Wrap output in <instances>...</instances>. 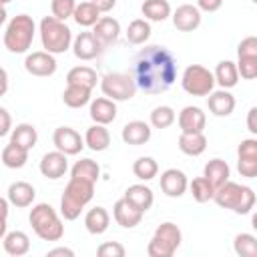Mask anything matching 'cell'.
Wrapping results in <instances>:
<instances>
[{
	"instance_id": "5",
	"label": "cell",
	"mask_w": 257,
	"mask_h": 257,
	"mask_svg": "<svg viewBox=\"0 0 257 257\" xmlns=\"http://www.w3.org/2000/svg\"><path fill=\"white\" fill-rule=\"evenodd\" d=\"M34 32H36V24L32 20V16L28 14H18L14 16L4 32V46L8 52L12 54H24L28 52V48L32 46L34 40Z\"/></svg>"
},
{
	"instance_id": "27",
	"label": "cell",
	"mask_w": 257,
	"mask_h": 257,
	"mask_svg": "<svg viewBox=\"0 0 257 257\" xmlns=\"http://www.w3.org/2000/svg\"><path fill=\"white\" fill-rule=\"evenodd\" d=\"M110 225V215L104 207H92L84 215V227L90 235H102Z\"/></svg>"
},
{
	"instance_id": "26",
	"label": "cell",
	"mask_w": 257,
	"mask_h": 257,
	"mask_svg": "<svg viewBox=\"0 0 257 257\" xmlns=\"http://www.w3.org/2000/svg\"><path fill=\"white\" fill-rule=\"evenodd\" d=\"M4 251L12 257H22L30 251V237L24 231H10L2 237Z\"/></svg>"
},
{
	"instance_id": "3",
	"label": "cell",
	"mask_w": 257,
	"mask_h": 257,
	"mask_svg": "<svg viewBox=\"0 0 257 257\" xmlns=\"http://www.w3.org/2000/svg\"><path fill=\"white\" fill-rule=\"evenodd\" d=\"M94 197V183L70 177L68 185L64 187L62 199H60V215L66 221H74L80 217L82 209L92 201Z\"/></svg>"
},
{
	"instance_id": "16",
	"label": "cell",
	"mask_w": 257,
	"mask_h": 257,
	"mask_svg": "<svg viewBox=\"0 0 257 257\" xmlns=\"http://www.w3.org/2000/svg\"><path fill=\"white\" fill-rule=\"evenodd\" d=\"M143 211L141 209H137L128 199H118L116 203H114V207H112V217H114V221L122 227V229H133V227H137L141 221H143Z\"/></svg>"
},
{
	"instance_id": "1",
	"label": "cell",
	"mask_w": 257,
	"mask_h": 257,
	"mask_svg": "<svg viewBox=\"0 0 257 257\" xmlns=\"http://www.w3.org/2000/svg\"><path fill=\"white\" fill-rule=\"evenodd\" d=\"M133 80L147 94H161L177 80V60L165 46L151 44L137 52L133 60Z\"/></svg>"
},
{
	"instance_id": "9",
	"label": "cell",
	"mask_w": 257,
	"mask_h": 257,
	"mask_svg": "<svg viewBox=\"0 0 257 257\" xmlns=\"http://www.w3.org/2000/svg\"><path fill=\"white\" fill-rule=\"evenodd\" d=\"M100 90L106 98L114 102L131 100L137 92V84L131 74L126 72H108L100 78Z\"/></svg>"
},
{
	"instance_id": "44",
	"label": "cell",
	"mask_w": 257,
	"mask_h": 257,
	"mask_svg": "<svg viewBox=\"0 0 257 257\" xmlns=\"http://www.w3.org/2000/svg\"><path fill=\"white\" fill-rule=\"evenodd\" d=\"M124 253H126V249L118 241H106V243L98 245V249H96L98 257H124Z\"/></svg>"
},
{
	"instance_id": "10",
	"label": "cell",
	"mask_w": 257,
	"mask_h": 257,
	"mask_svg": "<svg viewBox=\"0 0 257 257\" xmlns=\"http://www.w3.org/2000/svg\"><path fill=\"white\" fill-rule=\"evenodd\" d=\"M52 145L56 147V151L70 157V155H78L84 149V139L80 137V133H76L70 126H58L52 133Z\"/></svg>"
},
{
	"instance_id": "12",
	"label": "cell",
	"mask_w": 257,
	"mask_h": 257,
	"mask_svg": "<svg viewBox=\"0 0 257 257\" xmlns=\"http://www.w3.org/2000/svg\"><path fill=\"white\" fill-rule=\"evenodd\" d=\"M173 24L177 30L181 32H193L201 26V10L195 4H181L177 6V10L171 14Z\"/></svg>"
},
{
	"instance_id": "20",
	"label": "cell",
	"mask_w": 257,
	"mask_h": 257,
	"mask_svg": "<svg viewBox=\"0 0 257 257\" xmlns=\"http://www.w3.org/2000/svg\"><path fill=\"white\" fill-rule=\"evenodd\" d=\"M88 114L96 124H104L106 126L116 118V102L106 98V96H98V98L90 100Z\"/></svg>"
},
{
	"instance_id": "2",
	"label": "cell",
	"mask_w": 257,
	"mask_h": 257,
	"mask_svg": "<svg viewBox=\"0 0 257 257\" xmlns=\"http://www.w3.org/2000/svg\"><path fill=\"white\" fill-rule=\"evenodd\" d=\"M213 201L221 209H229L237 215H247L255 207V191L247 185H239L229 179L215 189Z\"/></svg>"
},
{
	"instance_id": "8",
	"label": "cell",
	"mask_w": 257,
	"mask_h": 257,
	"mask_svg": "<svg viewBox=\"0 0 257 257\" xmlns=\"http://www.w3.org/2000/svg\"><path fill=\"white\" fill-rule=\"evenodd\" d=\"M181 86L191 96H207L215 88V76L203 64H189L183 70Z\"/></svg>"
},
{
	"instance_id": "21",
	"label": "cell",
	"mask_w": 257,
	"mask_h": 257,
	"mask_svg": "<svg viewBox=\"0 0 257 257\" xmlns=\"http://www.w3.org/2000/svg\"><path fill=\"white\" fill-rule=\"evenodd\" d=\"M92 28H94L92 34L98 38V42H100L102 46L114 44V42L118 40V36H120V24H118V20L112 18V16H100Z\"/></svg>"
},
{
	"instance_id": "53",
	"label": "cell",
	"mask_w": 257,
	"mask_h": 257,
	"mask_svg": "<svg viewBox=\"0 0 257 257\" xmlns=\"http://www.w3.org/2000/svg\"><path fill=\"white\" fill-rule=\"evenodd\" d=\"M8 92V72L6 68L0 66V96H4Z\"/></svg>"
},
{
	"instance_id": "7",
	"label": "cell",
	"mask_w": 257,
	"mask_h": 257,
	"mask_svg": "<svg viewBox=\"0 0 257 257\" xmlns=\"http://www.w3.org/2000/svg\"><path fill=\"white\" fill-rule=\"evenodd\" d=\"M181 241H183L181 229L175 223L165 221L155 229V235L151 237L147 245V255L149 257H173L175 251L181 247Z\"/></svg>"
},
{
	"instance_id": "49",
	"label": "cell",
	"mask_w": 257,
	"mask_h": 257,
	"mask_svg": "<svg viewBox=\"0 0 257 257\" xmlns=\"http://www.w3.org/2000/svg\"><path fill=\"white\" fill-rule=\"evenodd\" d=\"M201 12H217L223 6V0H197L195 4Z\"/></svg>"
},
{
	"instance_id": "39",
	"label": "cell",
	"mask_w": 257,
	"mask_h": 257,
	"mask_svg": "<svg viewBox=\"0 0 257 257\" xmlns=\"http://www.w3.org/2000/svg\"><path fill=\"white\" fill-rule=\"evenodd\" d=\"M133 173L137 179L141 181H151L159 175V165L153 157H139L135 163H133Z\"/></svg>"
},
{
	"instance_id": "57",
	"label": "cell",
	"mask_w": 257,
	"mask_h": 257,
	"mask_svg": "<svg viewBox=\"0 0 257 257\" xmlns=\"http://www.w3.org/2000/svg\"><path fill=\"white\" fill-rule=\"evenodd\" d=\"M8 2H12V0H0V6H6Z\"/></svg>"
},
{
	"instance_id": "43",
	"label": "cell",
	"mask_w": 257,
	"mask_h": 257,
	"mask_svg": "<svg viewBox=\"0 0 257 257\" xmlns=\"http://www.w3.org/2000/svg\"><path fill=\"white\" fill-rule=\"evenodd\" d=\"M76 8V0H52L50 2V10H52V16L58 18V20H66L72 16Z\"/></svg>"
},
{
	"instance_id": "54",
	"label": "cell",
	"mask_w": 257,
	"mask_h": 257,
	"mask_svg": "<svg viewBox=\"0 0 257 257\" xmlns=\"http://www.w3.org/2000/svg\"><path fill=\"white\" fill-rule=\"evenodd\" d=\"M8 213H10V203H8V199L0 197V217L8 219Z\"/></svg>"
},
{
	"instance_id": "42",
	"label": "cell",
	"mask_w": 257,
	"mask_h": 257,
	"mask_svg": "<svg viewBox=\"0 0 257 257\" xmlns=\"http://www.w3.org/2000/svg\"><path fill=\"white\" fill-rule=\"evenodd\" d=\"M237 72L245 80H253L257 76V56H237Z\"/></svg>"
},
{
	"instance_id": "48",
	"label": "cell",
	"mask_w": 257,
	"mask_h": 257,
	"mask_svg": "<svg viewBox=\"0 0 257 257\" xmlns=\"http://www.w3.org/2000/svg\"><path fill=\"white\" fill-rule=\"evenodd\" d=\"M10 131H12V116L4 106H0V137H6Z\"/></svg>"
},
{
	"instance_id": "35",
	"label": "cell",
	"mask_w": 257,
	"mask_h": 257,
	"mask_svg": "<svg viewBox=\"0 0 257 257\" xmlns=\"http://www.w3.org/2000/svg\"><path fill=\"white\" fill-rule=\"evenodd\" d=\"M70 177H76V179H84V181H90V183H96L98 177H100V167L96 161L92 159H80L72 165L70 169Z\"/></svg>"
},
{
	"instance_id": "31",
	"label": "cell",
	"mask_w": 257,
	"mask_h": 257,
	"mask_svg": "<svg viewBox=\"0 0 257 257\" xmlns=\"http://www.w3.org/2000/svg\"><path fill=\"white\" fill-rule=\"evenodd\" d=\"M36 141H38V133L28 122H20V124H16L10 131V143H14V145H18V147H22L26 151L34 149L36 147Z\"/></svg>"
},
{
	"instance_id": "47",
	"label": "cell",
	"mask_w": 257,
	"mask_h": 257,
	"mask_svg": "<svg viewBox=\"0 0 257 257\" xmlns=\"http://www.w3.org/2000/svg\"><path fill=\"white\" fill-rule=\"evenodd\" d=\"M237 56H257V38L247 36L237 46Z\"/></svg>"
},
{
	"instance_id": "28",
	"label": "cell",
	"mask_w": 257,
	"mask_h": 257,
	"mask_svg": "<svg viewBox=\"0 0 257 257\" xmlns=\"http://www.w3.org/2000/svg\"><path fill=\"white\" fill-rule=\"evenodd\" d=\"M203 177L217 189L219 185H223L225 181H229V177H231V167H229L227 161H223V159H211V161L205 165V169H203Z\"/></svg>"
},
{
	"instance_id": "46",
	"label": "cell",
	"mask_w": 257,
	"mask_h": 257,
	"mask_svg": "<svg viewBox=\"0 0 257 257\" xmlns=\"http://www.w3.org/2000/svg\"><path fill=\"white\" fill-rule=\"evenodd\" d=\"M237 171L245 179H255L257 177V159H239Z\"/></svg>"
},
{
	"instance_id": "38",
	"label": "cell",
	"mask_w": 257,
	"mask_h": 257,
	"mask_svg": "<svg viewBox=\"0 0 257 257\" xmlns=\"http://www.w3.org/2000/svg\"><path fill=\"white\" fill-rule=\"evenodd\" d=\"M233 251L239 257H257V237L251 233H239L233 239Z\"/></svg>"
},
{
	"instance_id": "45",
	"label": "cell",
	"mask_w": 257,
	"mask_h": 257,
	"mask_svg": "<svg viewBox=\"0 0 257 257\" xmlns=\"http://www.w3.org/2000/svg\"><path fill=\"white\" fill-rule=\"evenodd\" d=\"M239 159H257V139H243L237 147Z\"/></svg>"
},
{
	"instance_id": "52",
	"label": "cell",
	"mask_w": 257,
	"mask_h": 257,
	"mask_svg": "<svg viewBox=\"0 0 257 257\" xmlns=\"http://www.w3.org/2000/svg\"><path fill=\"white\" fill-rule=\"evenodd\" d=\"M48 257H56V255H64V257H74V251L72 249H68V247H54V249H50L48 253H46Z\"/></svg>"
},
{
	"instance_id": "15",
	"label": "cell",
	"mask_w": 257,
	"mask_h": 257,
	"mask_svg": "<svg viewBox=\"0 0 257 257\" xmlns=\"http://www.w3.org/2000/svg\"><path fill=\"white\" fill-rule=\"evenodd\" d=\"M38 169H40L42 177L56 181V179L64 177V173L68 171V159H66V155L60 153V151H50V153H46V155L40 159Z\"/></svg>"
},
{
	"instance_id": "25",
	"label": "cell",
	"mask_w": 257,
	"mask_h": 257,
	"mask_svg": "<svg viewBox=\"0 0 257 257\" xmlns=\"http://www.w3.org/2000/svg\"><path fill=\"white\" fill-rule=\"evenodd\" d=\"M179 151L187 157H199L207 149V137L205 133H181L179 137Z\"/></svg>"
},
{
	"instance_id": "18",
	"label": "cell",
	"mask_w": 257,
	"mask_h": 257,
	"mask_svg": "<svg viewBox=\"0 0 257 257\" xmlns=\"http://www.w3.org/2000/svg\"><path fill=\"white\" fill-rule=\"evenodd\" d=\"M6 193H8L6 195L8 203L14 205V207H18V209L30 207L34 203V197H36L34 187L30 183H26V181H14V183H10V187H8Z\"/></svg>"
},
{
	"instance_id": "17",
	"label": "cell",
	"mask_w": 257,
	"mask_h": 257,
	"mask_svg": "<svg viewBox=\"0 0 257 257\" xmlns=\"http://www.w3.org/2000/svg\"><path fill=\"white\" fill-rule=\"evenodd\" d=\"M177 122H179L181 133H203L205 124H207V116H205L203 108L189 104L179 112Z\"/></svg>"
},
{
	"instance_id": "36",
	"label": "cell",
	"mask_w": 257,
	"mask_h": 257,
	"mask_svg": "<svg viewBox=\"0 0 257 257\" xmlns=\"http://www.w3.org/2000/svg\"><path fill=\"white\" fill-rule=\"evenodd\" d=\"M126 40L131 42V44H135V46H141V44H145L147 40H149V36H151V24H149V20H145V18H135L128 26H126Z\"/></svg>"
},
{
	"instance_id": "24",
	"label": "cell",
	"mask_w": 257,
	"mask_h": 257,
	"mask_svg": "<svg viewBox=\"0 0 257 257\" xmlns=\"http://www.w3.org/2000/svg\"><path fill=\"white\" fill-rule=\"evenodd\" d=\"M124 199H128L137 209H141L143 213H147L153 203H155V195H153V189L143 185V183H137V185H131L126 187L124 191Z\"/></svg>"
},
{
	"instance_id": "13",
	"label": "cell",
	"mask_w": 257,
	"mask_h": 257,
	"mask_svg": "<svg viewBox=\"0 0 257 257\" xmlns=\"http://www.w3.org/2000/svg\"><path fill=\"white\" fill-rule=\"evenodd\" d=\"M189 187V179L181 169H167L161 173V191L167 197H183L187 193Z\"/></svg>"
},
{
	"instance_id": "50",
	"label": "cell",
	"mask_w": 257,
	"mask_h": 257,
	"mask_svg": "<svg viewBox=\"0 0 257 257\" xmlns=\"http://www.w3.org/2000/svg\"><path fill=\"white\" fill-rule=\"evenodd\" d=\"M257 106H251L249 112H247V131L251 135H257Z\"/></svg>"
},
{
	"instance_id": "22",
	"label": "cell",
	"mask_w": 257,
	"mask_h": 257,
	"mask_svg": "<svg viewBox=\"0 0 257 257\" xmlns=\"http://www.w3.org/2000/svg\"><path fill=\"white\" fill-rule=\"evenodd\" d=\"M151 124H147L145 120H131L122 126V141L126 145H133V147H141V145H147L151 141Z\"/></svg>"
},
{
	"instance_id": "34",
	"label": "cell",
	"mask_w": 257,
	"mask_h": 257,
	"mask_svg": "<svg viewBox=\"0 0 257 257\" xmlns=\"http://www.w3.org/2000/svg\"><path fill=\"white\" fill-rule=\"evenodd\" d=\"M72 18H74V22L78 24V26H82V28H90V26H94L96 24V20L100 18V12L96 10V6L88 0V2H76V8H74V12H72Z\"/></svg>"
},
{
	"instance_id": "33",
	"label": "cell",
	"mask_w": 257,
	"mask_h": 257,
	"mask_svg": "<svg viewBox=\"0 0 257 257\" xmlns=\"http://www.w3.org/2000/svg\"><path fill=\"white\" fill-rule=\"evenodd\" d=\"M145 20L151 22H165L171 16V4L167 0H145L141 6Z\"/></svg>"
},
{
	"instance_id": "23",
	"label": "cell",
	"mask_w": 257,
	"mask_h": 257,
	"mask_svg": "<svg viewBox=\"0 0 257 257\" xmlns=\"http://www.w3.org/2000/svg\"><path fill=\"white\" fill-rule=\"evenodd\" d=\"M82 139H84V147H88L94 153H102V151H106L110 147V133H108V128L104 124H96L94 122L92 126L86 128Z\"/></svg>"
},
{
	"instance_id": "41",
	"label": "cell",
	"mask_w": 257,
	"mask_h": 257,
	"mask_svg": "<svg viewBox=\"0 0 257 257\" xmlns=\"http://www.w3.org/2000/svg\"><path fill=\"white\" fill-rule=\"evenodd\" d=\"M187 189L191 191V195H193V199H195L197 203H207V201H211V199H213V193H215V187H213L205 177L193 179Z\"/></svg>"
},
{
	"instance_id": "32",
	"label": "cell",
	"mask_w": 257,
	"mask_h": 257,
	"mask_svg": "<svg viewBox=\"0 0 257 257\" xmlns=\"http://www.w3.org/2000/svg\"><path fill=\"white\" fill-rule=\"evenodd\" d=\"M90 88L78 86V84H66L64 92H62V102L68 108H82L90 102Z\"/></svg>"
},
{
	"instance_id": "29",
	"label": "cell",
	"mask_w": 257,
	"mask_h": 257,
	"mask_svg": "<svg viewBox=\"0 0 257 257\" xmlns=\"http://www.w3.org/2000/svg\"><path fill=\"white\" fill-rule=\"evenodd\" d=\"M215 76V84H219L221 88H233L239 82V72H237V64L233 60H221L213 72Z\"/></svg>"
},
{
	"instance_id": "40",
	"label": "cell",
	"mask_w": 257,
	"mask_h": 257,
	"mask_svg": "<svg viewBox=\"0 0 257 257\" xmlns=\"http://www.w3.org/2000/svg\"><path fill=\"white\" fill-rule=\"evenodd\" d=\"M175 118H177V114H175V110H173L169 104L155 106V108L151 110V116H149L153 128H169V126L175 122Z\"/></svg>"
},
{
	"instance_id": "37",
	"label": "cell",
	"mask_w": 257,
	"mask_h": 257,
	"mask_svg": "<svg viewBox=\"0 0 257 257\" xmlns=\"http://www.w3.org/2000/svg\"><path fill=\"white\" fill-rule=\"evenodd\" d=\"M2 163L8 169H22L28 163V151L14 143H8L2 151Z\"/></svg>"
},
{
	"instance_id": "11",
	"label": "cell",
	"mask_w": 257,
	"mask_h": 257,
	"mask_svg": "<svg viewBox=\"0 0 257 257\" xmlns=\"http://www.w3.org/2000/svg\"><path fill=\"white\" fill-rule=\"evenodd\" d=\"M56 58L54 54L46 52V50H36L26 54L24 58V68L28 74L32 76H52L56 72Z\"/></svg>"
},
{
	"instance_id": "14",
	"label": "cell",
	"mask_w": 257,
	"mask_h": 257,
	"mask_svg": "<svg viewBox=\"0 0 257 257\" xmlns=\"http://www.w3.org/2000/svg\"><path fill=\"white\" fill-rule=\"evenodd\" d=\"M72 52L78 60H92L102 52V44L92 32H80L76 38H72Z\"/></svg>"
},
{
	"instance_id": "6",
	"label": "cell",
	"mask_w": 257,
	"mask_h": 257,
	"mask_svg": "<svg viewBox=\"0 0 257 257\" xmlns=\"http://www.w3.org/2000/svg\"><path fill=\"white\" fill-rule=\"evenodd\" d=\"M42 48L50 54H62L72 46V30L54 16H44L38 26Z\"/></svg>"
},
{
	"instance_id": "19",
	"label": "cell",
	"mask_w": 257,
	"mask_h": 257,
	"mask_svg": "<svg viewBox=\"0 0 257 257\" xmlns=\"http://www.w3.org/2000/svg\"><path fill=\"white\" fill-rule=\"evenodd\" d=\"M207 106L215 116H229L235 110V96L227 90H211L207 94Z\"/></svg>"
},
{
	"instance_id": "56",
	"label": "cell",
	"mask_w": 257,
	"mask_h": 257,
	"mask_svg": "<svg viewBox=\"0 0 257 257\" xmlns=\"http://www.w3.org/2000/svg\"><path fill=\"white\" fill-rule=\"evenodd\" d=\"M6 16H8V14H6V8H4V6H0V26L6 22Z\"/></svg>"
},
{
	"instance_id": "51",
	"label": "cell",
	"mask_w": 257,
	"mask_h": 257,
	"mask_svg": "<svg viewBox=\"0 0 257 257\" xmlns=\"http://www.w3.org/2000/svg\"><path fill=\"white\" fill-rule=\"evenodd\" d=\"M94 6H96V10L102 14V12H110L114 6H116V0H90Z\"/></svg>"
},
{
	"instance_id": "4",
	"label": "cell",
	"mask_w": 257,
	"mask_h": 257,
	"mask_svg": "<svg viewBox=\"0 0 257 257\" xmlns=\"http://www.w3.org/2000/svg\"><path fill=\"white\" fill-rule=\"evenodd\" d=\"M28 221L32 225V231L42 239V241H60L64 235V225L54 211L52 205L48 203H38L30 209Z\"/></svg>"
},
{
	"instance_id": "55",
	"label": "cell",
	"mask_w": 257,
	"mask_h": 257,
	"mask_svg": "<svg viewBox=\"0 0 257 257\" xmlns=\"http://www.w3.org/2000/svg\"><path fill=\"white\" fill-rule=\"evenodd\" d=\"M6 229H8V223H6V217H0V239H2V237H4L6 233H8Z\"/></svg>"
},
{
	"instance_id": "30",
	"label": "cell",
	"mask_w": 257,
	"mask_h": 257,
	"mask_svg": "<svg viewBox=\"0 0 257 257\" xmlns=\"http://www.w3.org/2000/svg\"><path fill=\"white\" fill-rule=\"evenodd\" d=\"M98 82V76H96V70L86 66V64H80V66H74L68 70L66 74V84H78V86H84V88H94Z\"/></svg>"
}]
</instances>
